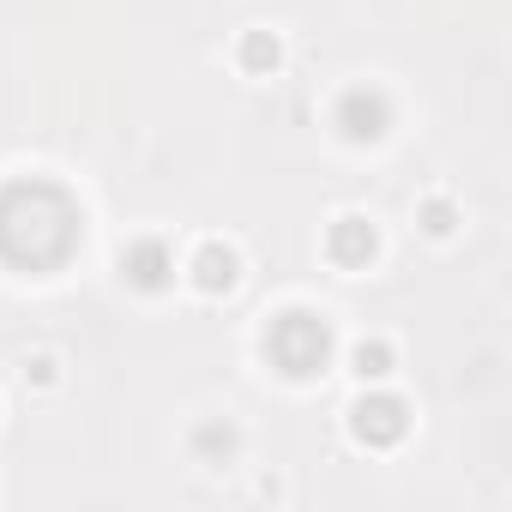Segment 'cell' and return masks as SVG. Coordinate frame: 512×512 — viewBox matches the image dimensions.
<instances>
[{"instance_id": "11", "label": "cell", "mask_w": 512, "mask_h": 512, "mask_svg": "<svg viewBox=\"0 0 512 512\" xmlns=\"http://www.w3.org/2000/svg\"><path fill=\"white\" fill-rule=\"evenodd\" d=\"M193 446H199V452H229V446H235V434H229V428H199V434H193Z\"/></svg>"}, {"instance_id": "5", "label": "cell", "mask_w": 512, "mask_h": 512, "mask_svg": "<svg viewBox=\"0 0 512 512\" xmlns=\"http://www.w3.org/2000/svg\"><path fill=\"white\" fill-rule=\"evenodd\" d=\"M121 278H127L133 290H145V296H157V290H169V278H175V260H169V247H163L157 235H145V241H133V247L121 253Z\"/></svg>"}, {"instance_id": "8", "label": "cell", "mask_w": 512, "mask_h": 512, "mask_svg": "<svg viewBox=\"0 0 512 512\" xmlns=\"http://www.w3.org/2000/svg\"><path fill=\"white\" fill-rule=\"evenodd\" d=\"M278 61H284V49H278L272 31H247V37H241V67H247V73H272Z\"/></svg>"}, {"instance_id": "3", "label": "cell", "mask_w": 512, "mask_h": 512, "mask_svg": "<svg viewBox=\"0 0 512 512\" xmlns=\"http://www.w3.org/2000/svg\"><path fill=\"white\" fill-rule=\"evenodd\" d=\"M338 127H344L350 145H374V139H386V127H392V103H386V91H368V85L344 91V103H338Z\"/></svg>"}, {"instance_id": "9", "label": "cell", "mask_w": 512, "mask_h": 512, "mask_svg": "<svg viewBox=\"0 0 512 512\" xmlns=\"http://www.w3.org/2000/svg\"><path fill=\"white\" fill-rule=\"evenodd\" d=\"M350 368H356L362 380H386V374H392V344H380V338H374V344H356V350H350Z\"/></svg>"}, {"instance_id": "6", "label": "cell", "mask_w": 512, "mask_h": 512, "mask_svg": "<svg viewBox=\"0 0 512 512\" xmlns=\"http://www.w3.org/2000/svg\"><path fill=\"white\" fill-rule=\"evenodd\" d=\"M374 247H380V235H374V223L356 217V211L326 229V253H332V266H344V272H362V266L374 260Z\"/></svg>"}, {"instance_id": "1", "label": "cell", "mask_w": 512, "mask_h": 512, "mask_svg": "<svg viewBox=\"0 0 512 512\" xmlns=\"http://www.w3.org/2000/svg\"><path fill=\"white\" fill-rule=\"evenodd\" d=\"M79 205L55 181H13L0 193V260H13L25 272H49L79 247Z\"/></svg>"}, {"instance_id": "2", "label": "cell", "mask_w": 512, "mask_h": 512, "mask_svg": "<svg viewBox=\"0 0 512 512\" xmlns=\"http://www.w3.org/2000/svg\"><path fill=\"white\" fill-rule=\"evenodd\" d=\"M266 356L290 380H314L326 368V356H332V326L320 314H308V308H290V314H278L266 326Z\"/></svg>"}, {"instance_id": "7", "label": "cell", "mask_w": 512, "mask_h": 512, "mask_svg": "<svg viewBox=\"0 0 512 512\" xmlns=\"http://www.w3.org/2000/svg\"><path fill=\"white\" fill-rule=\"evenodd\" d=\"M235 272H241V260H235V247H223V241H205L193 253V290H205V296L235 290Z\"/></svg>"}, {"instance_id": "12", "label": "cell", "mask_w": 512, "mask_h": 512, "mask_svg": "<svg viewBox=\"0 0 512 512\" xmlns=\"http://www.w3.org/2000/svg\"><path fill=\"white\" fill-rule=\"evenodd\" d=\"M25 374H31V380H55V362H49V356H37V362H31Z\"/></svg>"}, {"instance_id": "10", "label": "cell", "mask_w": 512, "mask_h": 512, "mask_svg": "<svg viewBox=\"0 0 512 512\" xmlns=\"http://www.w3.org/2000/svg\"><path fill=\"white\" fill-rule=\"evenodd\" d=\"M452 223H458V211L446 199H422V229L428 235H452Z\"/></svg>"}, {"instance_id": "4", "label": "cell", "mask_w": 512, "mask_h": 512, "mask_svg": "<svg viewBox=\"0 0 512 512\" xmlns=\"http://www.w3.org/2000/svg\"><path fill=\"white\" fill-rule=\"evenodd\" d=\"M350 428H356V440L362 446H398L404 440V428H410V410L398 404V398H362L356 410H350Z\"/></svg>"}]
</instances>
